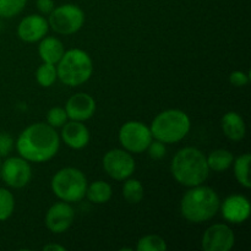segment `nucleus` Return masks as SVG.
Wrapping results in <instances>:
<instances>
[{
	"label": "nucleus",
	"instance_id": "1",
	"mask_svg": "<svg viewBox=\"0 0 251 251\" xmlns=\"http://www.w3.org/2000/svg\"><path fill=\"white\" fill-rule=\"evenodd\" d=\"M60 139L53 126L46 123H36L20 134L16 142L20 157L28 162L43 163L58 153Z\"/></svg>",
	"mask_w": 251,
	"mask_h": 251
},
{
	"label": "nucleus",
	"instance_id": "2",
	"mask_svg": "<svg viewBox=\"0 0 251 251\" xmlns=\"http://www.w3.org/2000/svg\"><path fill=\"white\" fill-rule=\"evenodd\" d=\"M210 168L206 156L195 147H185L176 153L172 161V174L184 186H198L208 178Z\"/></svg>",
	"mask_w": 251,
	"mask_h": 251
},
{
	"label": "nucleus",
	"instance_id": "3",
	"mask_svg": "<svg viewBox=\"0 0 251 251\" xmlns=\"http://www.w3.org/2000/svg\"><path fill=\"white\" fill-rule=\"evenodd\" d=\"M221 206L220 198L208 186H191L181 199V215L191 223H201L215 217Z\"/></svg>",
	"mask_w": 251,
	"mask_h": 251
},
{
	"label": "nucleus",
	"instance_id": "4",
	"mask_svg": "<svg viewBox=\"0 0 251 251\" xmlns=\"http://www.w3.org/2000/svg\"><path fill=\"white\" fill-rule=\"evenodd\" d=\"M190 118L180 109H168L159 113L152 122V137L163 144H176L190 131Z\"/></svg>",
	"mask_w": 251,
	"mask_h": 251
},
{
	"label": "nucleus",
	"instance_id": "5",
	"mask_svg": "<svg viewBox=\"0 0 251 251\" xmlns=\"http://www.w3.org/2000/svg\"><path fill=\"white\" fill-rule=\"evenodd\" d=\"M92 73V59L85 50L77 48L65 51L56 68L59 80L70 87L87 82Z\"/></svg>",
	"mask_w": 251,
	"mask_h": 251
},
{
	"label": "nucleus",
	"instance_id": "6",
	"mask_svg": "<svg viewBox=\"0 0 251 251\" xmlns=\"http://www.w3.org/2000/svg\"><path fill=\"white\" fill-rule=\"evenodd\" d=\"M51 190L61 201L78 202L86 196L87 179L80 169L71 167L63 168L54 174Z\"/></svg>",
	"mask_w": 251,
	"mask_h": 251
},
{
	"label": "nucleus",
	"instance_id": "7",
	"mask_svg": "<svg viewBox=\"0 0 251 251\" xmlns=\"http://www.w3.org/2000/svg\"><path fill=\"white\" fill-rule=\"evenodd\" d=\"M85 22V14L82 10L74 4H64L54 7L49 14L48 24L56 33L68 34L76 33Z\"/></svg>",
	"mask_w": 251,
	"mask_h": 251
},
{
	"label": "nucleus",
	"instance_id": "8",
	"mask_svg": "<svg viewBox=\"0 0 251 251\" xmlns=\"http://www.w3.org/2000/svg\"><path fill=\"white\" fill-rule=\"evenodd\" d=\"M150 127L141 122H127L120 127L119 141L125 151L131 153H141L146 151L152 141Z\"/></svg>",
	"mask_w": 251,
	"mask_h": 251
},
{
	"label": "nucleus",
	"instance_id": "9",
	"mask_svg": "<svg viewBox=\"0 0 251 251\" xmlns=\"http://www.w3.org/2000/svg\"><path fill=\"white\" fill-rule=\"evenodd\" d=\"M135 159L125 150L114 149L103 157V168L114 180H125L135 172Z\"/></svg>",
	"mask_w": 251,
	"mask_h": 251
},
{
	"label": "nucleus",
	"instance_id": "10",
	"mask_svg": "<svg viewBox=\"0 0 251 251\" xmlns=\"http://www.w3.org/2000/svg\"><path fill=\"white\" fill-rule=\"evenodd\" d=\"M1 178L6 185L15 189H21L29 183L32 178V169L28 161L22 157H10L1 162Z\"/></svg>",
	"mask_w": 251,
	"mask_h": 251
},
{
	"label": "nucleus",
	"instance_id": "11",
	"mask_svg": "<svg viewBox=\"0 0 251 251\" xmlns=\"http://www.w3.org/2000/svg\"><path fill=\"white\" fill-rule=\"evenodd\" d=\"M235 237L227 225H213L206 229L202 237V248L205 251H228L233 248Z\"/></svg>",
	"mask_w": 251,
	"mask_h": 251
},
{
	"label": "nucleus",
	"instance_id": "12",
	"mask_svg": "<svg viewBox=\"0 0 251 251\" xmlns=\"http://www.w3.org/2000/svg\"><path fill=\"white\" fill-rule=\"evenodd\" d=\"M74 218H75L74 208L69 205V202L61 201L50 206L46 215V226L50 232L60 234L71 227Z\"/></svg>",
	"mask_w": 251,
	"mask_h": 251
},
{
	"label": "nucleus",
	"instance_id": "13",
	"mask_svg": "<svg viewBox=\"0 0 251 251\" xmlns=\"http://www.w3.org/2000/svg\"><path fill=\"white\" fill-rule=\"evenodd\" d=\"M68 118L76 122H85L93 117L96 112V100L87 93H76L71 96L65 105Z\"/></svg>",
	"mask_w": 251,
	"mask_h": 251
},
{
	"label": "nucleus",
	"instance_id": "14",
	"mask_svg": "<svg viewBox=\"0 0 251 251\" xmlns=\"http://www.w3.org/2000/svg\"><path fill=\"white\" fill-rule=\"evenodd\" d=\"M49 29V24L41 15H28L21 20L17 27V34L27 43H34L44 38Z\"/></svg>",
	"mask_w": 251,
	"mask_h": 251
},
{
	"label": "nucleus",
	"instance_id": "15",
	"mask_svg": "<svg viewBox=\"0 0 251 251\" xmlns=\"http://www.w3.org/2000/svg\"><path fill=\"white\" fill-rule=\"evenodd\" d=\"M222 210V215L226 221L230 223H243L250 216V202L243 195H230L220 206Z\"/></svg>",
	"mask_w": 251,
	"mask_h": 251
},
{
	"label": "nucleus",
	"instance_id": "16",
	"mask_svg": "<svg viewBox=\"0 0 251 251\" xmlns=\"http://www.w3.org/2000/svg\"><path fill=\"white\" fill-rule=\"evenodd\" d=\"M61 139L71 149L81 150L87 146L90 141V131L82 122L71 120L70 123L63 125Z\"/></svg>",
	"mask_w": 251,
	"mask_h": 251
},
{
	"label": "nucleus",
	"instance_id": "17",
	"mask_svg": "<svg viewBox=\"0 0 251 251\" xmlns=\"http://www.w3.org/2000/svg\"><path fill=\"white\" fill-rule=\"evenodd\" d=\"M222 130L232 141H240L245 136L244 119L237 112H228L222 118Z\"/></svg>",
	"mask_w": 251,
	"mask_h": 251
},
{
	"label": "nucleus",
	"instance_id": "18",
	"mask_svg": "<svg viewBox=\"0 0 251 251\" xmlns=\"http://www.w3.org/2000/svg\"><path fill=\"white\" fill-rule=\"evenodd\" d=\"M38 53L43 63L58 64L61 56L65 53L63 43L55 37H46L42 38L41 44L38 47Z\"/></svg>",
	"mask_w": 251,
	"mask_h": 251
},
{
	"label": "nucleus",
	"instance_id": "19",
	"mask_svg": "<svg viewBox=\"0 0 251 251\" xmlns=\"http://www.w3.org/2000/svg\"><path fill=\"white\" fill-rule=\"evenodd\" d=\"M112 186L103 180H97L91 184L90 186L87 185V190H86V196L88 200L97 205L108 202L112 198Z\"/></svg>",
	"mask_w": 251,
	"mask_h": 251
},
{
	"label": "nucleus",
	"instance_id": "20",
	"mask_svg": "<svg viewBox=\"0 0 251 251\" xmlns=\"http://www.w3.org/2000/svg\"><path fill=\"white\" fill-rule=\"evenodd\" d=\"M206 161L210 169L215 172H223L227 171L232 166L234 158H233V154L227 150H216L206 157Z\"/></svg>",
	"mask_w": 251,
	"mask_h": 251
},
{
	"label": "nucleus",
	"instance_id": "21",
	"mask_svg": "<svg viewBox=\"0 0 251 251\" xmlns=\"http://www.w3.org/2000/svg\"><path fill=\"white\" fill-rule=\"evenodd\" d=\"M251 156L250 153H244L238 157L234 162V176L237 178L238 183L244 188L250 189V176H249V167H250Z\"/></svg>",
	"mask_w": 251,
	"mask_h": 251
},
{
	"label": "nucleus",
	"instance_id": "22",
	"mask_svg": "<svg viewBox=\"0 0 251 251\" xmlns=\"http://www.w3.org/2000/svg\"><path fill=\"white\" fill-rule=\"evenodd\" d=\"M123 196L129 203H139L144 199V186L137 179H129L123 185Z\"/></svg>",
	"mask_w": 251,
	"mask_h": 251
},
{
	"label": "nucleus",
	"instance_id": "23",
	"mask_svg": "<svg viewBox=\"0 0 251 251\" xmlns=\"http://www.w3.org/2000/svg\"><path fill=\"white\" fill-rule=\"evenodd\" d=\"M36 78L38 83L43 87H50L55 80L58 78V74H56V68L54 64L43 63L36 73Z\"/></svg>",
	"mask_w": 251,
	"mask_h": 251
},
{
	"label": "nucleus",
	"instance_id": "24",
	"mask_svg": "<svg viewBox=\"0 0 251 251\" xmlns=\"http://www.w3.org/2000/svg\"><path fill=\"white\" fill-rule=\"evenodd\" d=\"M166 240L159 235L150 234L145 235L137 242V251H166L167 250Z\"/></svg>",
	"mask_w": 251,
	"mask_h": 251
},
{
	"label": "nucleus",
	"instance_id": "25",
	"mask_svg": "<svg viewBox=\"0 0 251 251\" xmlns=\"http://www.w3.org/2000/svg\"><path fill=\"white\" fill-rule=\"evenodd\" d=\"M15 208L14 195L9 190L0 188V221H6Z\"/></svg>",
	"mask_w": 251,
	"mask_h": 251
},
{
	"label": "nucleus",
	"instance_id": "26",
	"mask_svg": "<svg viewBox=\"0 0 251 251\" xmlns=\"http://www.w3.org/2000/svg\"><path fill=\"white\" fill-rule=\"evenodd\" d=\"M27 0H0V16L14 17L24 10Z\"/></svg>",
	"mask_w": 251,
	"mask_h": 251
},
{
	"label": "nucleus",
	"instance_id": "27",
	"mask_svg": "<svg viewBox=\"0 0 251 251\" xmlns=\"http://www.w3.org/2000/svg\"><path fill=\"white\" fill-rule=\"evenodd\" d=\"M68 120V114L65 109L60 107H54L47 114V122L53 127H61Z\"/></svg>",
	"mask_w": 251,
	"mask_h": 251
},
{
	"label": "nucleus",
	"instance_id": "28",
	"mask_svg": "<svg viewBox=\"0 0 251 251\" xmlns=\"http://www.w3.org/2000/svg\"><path fill=\"white\" fill-rule=\"evenodd\" d=\"M166 144H163L162 141H151V144L147 147V151H149V156L153 159H161L166 156Z\"/></svg>",
	"mask_w": 251,
	"mask_h": 251
},
{
	"label": "nucleus",
	"instance_id": "29",
	"mask_svg": "<svg viewBox=\"0 0 251 251\" xmlns=\"http://www.w3.org/2000/svg\"><path fill=\"white\" fill-rule=\"evenodd\" d=\"M14 149V140L6 132H0V157H6Z\"/></svg>",
	"mask_w": 251,
	"mask_h": 251
},
{
	"label": "nucleus",
	"instance_id": "30",
	"mask_svg": "<svg viewBox=\"0 0 251 251\" xmlns=\"http://www.w3.org/2000/svg\"><path fill=\"white\" fill-rule=\"evenodd\" d=\"M229 81L233 86H235V87H243V86L249 83L250 78L249 76L245 73H243V71H234V73L230 74Z\"/></svg>",
	"mask_w": 251,
	"mask_h": 251
},
{
	"label": "nucleus",
	"instance_id": "31",
	"mask_svg": "<svg viewBox=\"0 0 251 251\" xmlns=\"http://www.w3.org/2000/svg\"><path fill=\"white\" fill-rule=\"evenodd\" d=\"M53 0H37V9L43 15H49L54 10Z\"/></svg>",
	"mask_w": 251,
	"mask_h": 251
},
{
	"label": "nucleus",
	"instance_id": "32",
	"mask_svg": "<svg viewBox=\"0 0 251 251\" xmlns=\"http://www.w3.org/2000/svg\"><path fill=\"white\" fill-rule=\"evenodd\" d=\"M46 251H65V248L58 244H48L43 248Z\"/></svg>",
	"mask_w": 251,
	"mask_h": 251
},
{
	"label": "nucleus",
	"instance_id": "33",
	"mask_svg": "<svg viewBox=\"0 0 251 251\" xmlns=\"http://www.w3.org/2000/svg\"><path fill=\"white\" fill-rule=\"evenodd\" d=\"M0 166H1V157H0Z\"/></svg>",
	"mask_w": 251,
	"mask_h": 251
}]
</instances>
